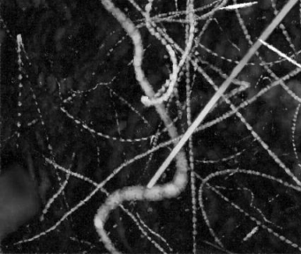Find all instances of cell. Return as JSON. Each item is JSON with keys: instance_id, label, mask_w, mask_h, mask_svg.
I'll return each instance as SVG.
<instances>
[{"instance_id": "cell-1", "label": "cell", "mask_w": 301, "mask_h": 254, "mask_svg": "<svg viewBox=\"0 0 301 254\" xmlns=\"http://www.w3.org/2000/svg\"><path fill=\"white\" fill-rule=\"evenodd\" d=\"M292 0H191L193 43L207 84L219 90Z\"/></svg>"}, {"instance_id": "cell-2", "label": "cell", "mask_w": 301, "mask_h": 254, "mask_svg": "<svg viewBox=\"0 0 301 254\" xmlns=\"http://www.w3.org/2000/svg\"><path fill=\"white\" fill-rule=\"evenodd\" d=\"M67 34V29L66 28H59L56 29L54 33V41L56 42H60L66 37V35Z\"/></svg>"}, {"instance_id": "cell-3", "label": "cell", "mask_w": 301, "mask_h": 254, "mask_svg": "<svg viewBox=\"0 0 301 254\" xmlns=\"http://www.w3.org/2000/svg\"><path fill=\"white\" fill-rule=\"evenodd\" d=\"M15 4L22 11H27L29 8L33 7L31 0H15Z\"/></svg>"}]
</instances>
